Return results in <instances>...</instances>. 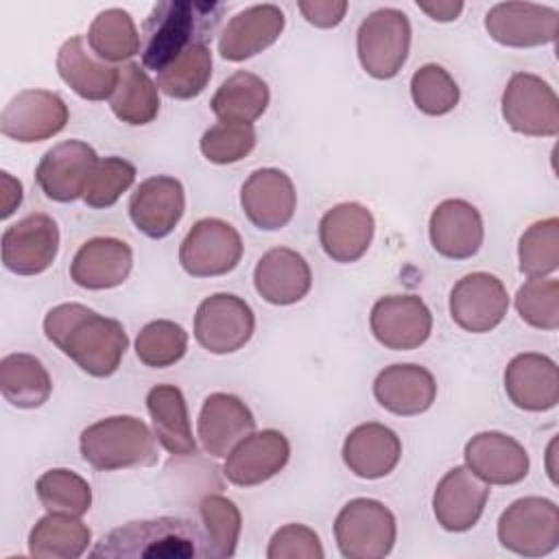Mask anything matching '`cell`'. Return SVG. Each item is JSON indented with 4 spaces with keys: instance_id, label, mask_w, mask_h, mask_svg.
I'll use <instances>...</instances> for the list:
<instances>
[{
    "instance_id": "cell-21",
    "label": "cell",
    "mask_w": 559,
    "mask_h": 559,
    "mask_svg": "<svg viewBox=\"0 0 559 559\" xmlns=\"http://www.w3.org/2000/svg\"><path fill=\"white\" fill-rule=\"evenodd\" d=\"M183 210V186L179 179L168 175L144 179L129 199V216L133 225L148 238L168 236L181 221Z\"/></svg>"
},
{
    "instance_id": "cell-8",
    "label": "cell",
    "mask_w": 559,
    "mask_h": 559,
    "mask_svg": "<svg viewBox=\"0 0 559 559\" xmlns=\"http://www.w3.org/2000/svg\"><path fill=\"white\" fill-rule=\"evenodd\" d=\"M500 107L504 122L522 135L552 138L559 133V98L537 74H511L504 85Z\"/></svg>"
},
{
    "instance_id": "cell-11",
    "label": "cell",
    "mask_w": 559,
    "mask_h": 559,
    "mask_svg": "<svg viewBox=\"0 0 559 559\" xmlns=\"http://www.w3.org/2000/svg\"><path fill=\"white\" fill-rule=\"evenodd\" d=\"M68 118V105L59 94L48 90H22L4 105L0 131L15 142L33 144L63 131Z\"/></svg>"
},
{
    "instance_id": "cell-42",
    "label": "cell",
    "mask_w": 559,
    "mask_h": 559,
    "mask_svg": "<svg viewBox=\"0 0 559 559\" xmlns=\"http://www.w3.org/2000/svg\"><path fill=\"white\" fill-rule=\"evenodd\" d=\"M188 349V332L168 319L146 323L135 338V356L153 369H164L179 362Z\"/></svg>"
},
{
    "instance_id": "cell-37",
    "label": "cell",
    "mask_w": 559,
    "mask_h": 559,
    "mask_svg": "<svg viewBox=\"0 0 559 559\" xmlns=\"http://www.w3.org/2000/svg\"><path fill=\"white\" fill-rule=\"evenodd\" d=\"M87 46L103 61H124L140 52V33L124 9L100 11L87 31Z\"/></svg>"
},
{
    "instance_id": "cell-45",
    "label": "cell",
    "mask_w": 559,
    "mask_h": 559,
    "mask_svg": "<svg viewBox=\"0 0 559 559\" xmlns=\"http://www.w3.org/2000/svg\"><path fill=\"white\" fill-rule=\"evenodd\" d=\"M255 146V129L245 122L218 120L199 140L203 157L212 164H236L245 159Z\"/></svg>"
},
{
    "instance_id": "cell-26",
    "label": "cell",
    "mask_w": 559,
    "mask_h": 559,
    "mask_svg": "<svg viewBox=\"0 0 559 559\" xmlns=\"http://www.w3.org/2000/svg\"><path fill=\"white\" fill-rule=\"evenodd\" d=\"M376 231V221L369 207L356 201L330 207L319 221V242L328 258L341 264L360 260Z\"/></svg>"
},
{
    "instance_id": "cell-27",
    "label": "cell",
    "mask_w": 559,
    "mask_h": 559,
    "mask_svg": "<svg viewBox=\"0 0 559 559\" xmlns=\"http://www.w3.org/2000/svg\"><path fill=\"white\" fill-rule=\"evenodd\" d=\"M133 266V251L124 240L96 236L85 240L72 258L70 277L87 290H107L120 286Z\"/></svg>"
},
{
    "instance_id": "cell-36",
    "label": "cell",
    "mask_w": 559,
    "mask_h": 559,
    "mask_svg": "<svg viewBox=\"0 0 559 559\" xmlns=\"http://www.w3.org/2000/svg\"><path fill=\"white\" fill-rule=\"evenodd\" d=\"M92 542V531L76 515L48 513L28 535V552L37 559H76Z\"/></svg>"
},
{
    "instance_id": "cell-48",
    "label": "cell",
    "mask_w": 559,
    "mask_h": 559,
    "mask_svg": "<svg viewBox=\"0 0 559 559\" xmlns=\"http://www.w3.org/2000/svg\"><path fill=\"white\" fill-rule=\"evenodd\" d=\"M301 15L306 22L319 28H334L343 22L347 2L345 0H301L299 4Z\"/></svg>"
},
{
    "instance_id": "cell-16",
    "label": "cell",
    "mask_w": 559,
    "mask_h": 559,
    "mask_svg": "<svg viewBox=\"0 0 559 559\" xmlns=\"http://www.w3.org/2000/svg\"><path fill=\"white\" fill-rule=\"evenodd\" d=\"M489 37L509 48L552 44L559 31V13L535 2H498L485 15Z\"/></svg>"
},
{
    "instance_id": "cell-33",
    "label": "cell",
    "mask_w": 559,
    "mask_h": 559,
    "mask_svg": "<svg viewBox=\"0 0 559 559\" xmlns=\"http://www.w3.org/2000/svg\"><path fill=\"white\" fill-rule=\"evenodd\" d=\"M271 92L262 76L238 70L214 92L210 107L218 120L253 124L269 107Z\"/></svg>"
},
{
    "instance_id": "cell-31",
    "label": "cell",
    "mask_w": 559,
    "mask_h": 559,
    "mask_svg": "<svg viewBox=\"0 0 559 559\" xmlns=\"http://www.w3.org/2000/svg\"><path fill=\"white\" fill-rule=\"evenodd\" d=\"M61 81L85 100H105L114 94L120 68L98 59L83 35H74L57 52Z\"/></svg>"
},
{
    "instance_id": "cell-35",
    "label": "cell",
    "mask_w": 559,
    "mask_h": 559,
    "mask_svg": "<svg viewBox=\"0 0 559 559\" xmlns=\"http://www.w3.org/2000/svg\"><path fill=\"white\" fill-rule=\"evenodd\" d=\"M109 107L114 116L127 124H148L159 114L157 83L146 74L140 63H124L120 68L116 90L109 96Z\"/></svg>"
},
{
    "instance_id": "cell-40",
    "label": "cell",
    "mask_w": 559,
    "mask_h": 559,
    "mask_svg": "<svg viewBox=\"0 0 559 559\" xmlns=\"http://www.w3.org/2000/svg\"><path fill=\"white\" fill-rule=\"evenodd\" d=\"M520 273L531 277H546L559 266V218L550 216L533 223L518 240Z\"/></svg>"
},
{
    "instance_id": "cell-32",
    "label": "cell",
    "mask_w": 559,
    "mask_h": 559,
    "mask_svg": "<svg viewBox=\"0 0 559 559\" xmlns=\"http://www.w3.org/2000/svg\"><path fill=\"white\" fill-rule=\"evenodd\" d=\"M146 408L153 421V435L159 445L177 456L194 454L197 441L192 437L186 397L175 384H157L146 393Z\"/></svg>"
},
{
    "instance_id": "cell-13",
    "label": "cell",
    "mask_w": 559,
    "mask_h": 559,
    "mask_svg": "<svg viewBox=\"0 0 559 559\" xmlns=\"http://www.w3.org/2000/svg\"><path fill=\"white\" fill-rule=\"evenodd\" d=\"M59 251V227L48 214H28L2 231V264L15 275H39Z\"/></svg>"
},
{
    "instance_id": "cell-18",
    "label": "cell",
    "mask_w": 559,
    "mask_h": 559,
    "mask_svg": "<svg viewBox=\"0 0 559 559\" xmlns=\"http://www.w3.org/2000/svg\"><path fill=\"white\" fill-rule=\"evenodd\" d=\"M240 205L258 229H282L290 223L297 207L293 179L280 168H258L240 188Z\"/></svg>"
},
{
    "instance_id": "cell-19",
    "label": "cell",
    "mask_w": 559,
    "mask_h": 559,
    "mask_svg": "<svg viewBox=\"0 0 559 559\" xmlns=\"http://www.w3.org/2000/svg\"><path fill=\"white\" fill-rule=\"evenodd\" d=\"M290 459V443L284 432L266 428L245 437L227 456L223 474L231 485L255 487L280 474Z\"/></svg>"
},
{
    "instance_id": "cell-15",
    "label": "cell",
    "mask_w": 559,
    "mask_h": 559,
    "mask_svg": "<svg viewBox=\"0 0 559 559\" xmlns=\"http://www.w3.org/2000/svg\"><path fill=\"white\" fill-rule=\"evenodd\" d=\"M507 310V288L491 273H469L461 277L450 290V317L465 332L483 334L498 328Z\"/></svg>"
},
{
    "instance_id": "cell-10",
    "label": "cell",
    "mask_w": 559,
    "mask_h": 559,
    "mask_svg": "<svg viewBox=\"0 0 559 559\" xmlns=\"http://www.w3.org/2000/svg\"><path fill=\"white\" fill-rule=\"evenodd\" d=\"M242 258V238L227 221L201 218L179 247V264L192 277H216L234 271Z\"/></svg>"
},
{
    "instance_id": "cell-28",
    "label": "cell",
    "mask_w": 559,
    "mask_h": 559,
    "mask_svg": "<svg viewBox=\"0 0 559 559\" xmlns=\"http://www.w3.org/2000/svg\"><path fill=\"white\" fill-rule=\"evenodd\" d=\"M258 295L273 306L301 301L312 286V271L301 253L288 247H275L262 253L253 269Z\"/></svg>"
},
{
    "instance_id": "cell-46",
    "label": "cell",
    "mask_w": 559,
    "mask_h": 559,
    "mask_svg": "<svg viewBox=\"0 0 559 559\" xmlns=\"http://www.w3.org/2000/svg\"><path fill=\"white\" fill-rule=\"evenodd\" d=\"M135 175H138L135 166L124 157H118V155L103 157L98 159L92 173L83 201L94 210L111 207L122 197V192H127L133 186Z\"/></svg>"
},
{
    "instance_id": "cell-6",
    "label": "cell",
    "mask_w": 559,
    "mask_h": 559,
    "mask_svg": "<svg viewBox=\"0 0 559 559\" xmlns=\"http://www.w3.org/2000/svg\"><path fill=\"white\" fill-rule=\"evenodd\" d=\"M411 22L400 9L371 11L358 26L356 52L362 70L380 81L393 79L408 59Z\"/></svg>"
},
{
    "instance_id": "cell-34",
    "label": "cell",
    "mask_w": 559,
    "mask_h": 559,
    "mask_svg": "<svg viewBox=\"0 0 559 559\" xmlns=\"http://www.w3.org/2000/svg\"><path fill=\"white\" fill-rule=\"evenodd\" d=\"M0 393L17 408H39L52 393V382L33 354H7L0 360Z\"/></svg>"
},
{
    "instance_id": "cell-39",
    "label": "cell",
    "mask_w": 559,
    "mask_h": 559,
    "mask_svg": "<svg viewBox=\"0 0 559 559\" xmlns=\"http://www.w3.org/2000/svg\"><path fill=\"white\" fill-rule=\"evenodd\" d=\"M35 491L48 513L81 518L92 507V487L83 476L66 467L44 472L35 483Z\"/></svg>"
},
{
    "instance_id": "cell-24",
    "label": "cell",
    "mask_w": 559,
    "mask_h": 559,
    "mask_svg": "<svg viewBox=\"0 0 559 559\" xmlns=\"http://www.w3.org/2000/svg\"><path fill=\"white\" fill-rule=\"evenodd\" d=\"M284 26L286 17L277 4H251L229 17L218 35V52L227 61H245L273 46Z\"/></svg>"
},
{
    "instance_id": "cell-43",
    "label": "cell",
    "mask_w": 559,
    "mask_h": 559,
    "mask_svg": "<svg viewBox=\"0 0 559 559\" xmlns=\"http://www.w3.org/2000/svg\"><path fill=\"white\" fill-rule=\"evenodd\" d=\"M411 96L421 114L443 116L459 105L461 90L443 66L426 63L411 76Z\"/></svg>"
},
{
    "instance_id": "cell-30",
    "label": "cell",
    "mask_w": 559,
    "mask_h": 559,
    "mask_svg": "<svg viewBox=\"0 0 559 559\" xmlns=\"http://www.w3.org/2000/svg\"><path fill=\"white\" fill-rule=\"evenodd\" d=\"M402 456V441L384 424L367 421L349 430L343 443V461L358 478L376 480L395 469Z\"/></svg>"
},
{
    "instance_id": "cell-5",
    "label": "cell",
    "mask_w": 559,
    "mask_h": 559,
    "mask_svg": "<svg viewBox=\"0 0 559 559\" xmlns=\"http://www.w3.org/2000/svg\"><path fill=\"white\" fill-rule=\"evenodd\" d=\"M334 537L345 559H382L397 537L395 515L380 500L354 498L338 511Z\"/></svg>"
},
{
    "instance_id": "cell-47",
    "label": "cell",
    "mask_w": 559,
    "mask_h": 559,
    "mask_svg": "<svg viewBox=\"0 0 559 559\" xmlns=\"http://www.w3.org/2000/svg\"><path fill=\"white\" fill-rule=\"evenodd\" d=\"M269 559H323L319 535L306 524H284L277 528L266 548Z\"/></svg>"
},
{
    "instance_id": "cell-2",
    "label": "cell",
    "mask_w": 559,
    "mask_h": 559,
    "mask_svg": "<svg viewBox=\"0 0 559 559\" xmlns=\"http://www.w3.org/2000/svg\"><path fill=\"white\" fill-rule=\"evenodd\" d=\"M221 2L159 0L142 24V68L162 72L194 44H207L223 17Z\"/></svg>"
},
{
    "instance_id": "cell-17",
    "label": "cell",
    "mask_w": 559,
    "mask_h": 559,
    "mask_svg": "<svg viewBox=\"0 0 559 559\" xmlns=\"http://www.w3.org/2000/svg\"><path fill=\"white\" fill-rule=\"evenodd\" d=\"M489 498V485L467 465L448 469L435 487L432 513L441 528L450 533L469 531L483 515Z\"/></svg>"
},
{
    "instance_id": "cell-20",
    "label": "cell",
    "mask_w": 559,
    "mask_h": 559,
    "mask_svg": "<svg viewBox=\"0 0 559 559\" xmlns=\"http://www.w3.org/2000/svg\"><path fill=\"white\" fill-rule=\"evenodd\" d=\"M253 430V413L240 397L216 391L203 400L197 419V437L207 454L225 459Z\"/></svg>"
},
{
    "instance_id": "cell-14",
    "label": "cell",
    "mask_w": 559,
    "mask_h": 559,
    "mask_svg": "<svg viewBox=\"0 0 559 559\" xmlns=\"http://www.w3.org/2000/svg\"><path fill=\"white\" fill-rule=\"evenodd\" d=\"M96 164L98 155L87 142L66 140L41 155L35 179L48 199L70 203L85 194Z\"/></svg>"
},
{
    "instance_id": "cell-41",
    "label": "cell",
    "mask_w": 559,
    "mask_h": 559,
    "mask_svg": "<svg viewBox=\"0 0 559 559\" xmlns=\"http://www.w3.org/2000/svg\"><path fill=\"white\" fill-rule=\"evenodd\" d=\"M199 513L205 528L207 557H214V559L231 557L236 552L240 528H242V518L238 507L229 498L212 493L199 502Z\"/></svg>"
},
{
    "instance_id": "cell-7",
    "label": "cell",
    "mask_w": 559,
    "mask_h": 559,
    "mask_svg": "<svg viewBox=\"0 0 559 559\" xmlns=\"http://www.w3.org/2000/svg\"><path fill=\"white\" fill-rule=\"evenodd\" d=\"M498 542L520 557H544L559 546V509L552 500L526 496L498 520Z\"/></svg>"
},
{
    "instance_id": "cell-3",
    "label": "cell",
    "mask_w": 559,
    "mask_h": 559,
    "mask_svg": "<svg viewBox=\"0 0 559 559\" xmlns=\"http://www.w3.org/2000/svg\"><path fill=\"white\" fill-rule=\"evenodd\" d=\"M205 533L186 518H153L127 522L90 550L103 559H192L207 557Z\"/></svg>"
},
{
    "instance_id": "cell-50",
    "label": "cell",
    "mask_w": 559,
    "mask_h": 559,
    "mask_svg": "<svg viewBox=\"0 0 559 559\" xmlns=\"http://www.w3.org/2000/svg\"><path fill=\"white\" fill-rule=\"evenodd\" d=\"M0 179H2V190H4V194H2V212H0V216H2V218H7V216H11V214H13V210L22 203V183H20L17 179H13L7 170H2V173H0Z\"/></svg>"
},
{
    "instance_id": "cell-1",
    "label": "cell",
    "mask_w": 559,
    "mask_h": 559,
    "mask_svg": "<svg viewBox=\"0 0 559 559\" xmlns=\"http://www.w3.org/2000/svg\"><path fill=\"white\" fill-rule=\"evenodd\" d=\"M44 334L94 378L116 373L129 347V336L120 321L74 301L59 304L46 312Z\"/></svg>"
},
{
    "instance_id": "cell-44",
    "label": "cell",
    "mask_w": 559,
    "mask_h": 559,
    "mask_svg": "<svg viewBox=\"0 0 559 559\" xmlns=\"http://www.w3.org/2000/svg\"><path fill=\"white\" fill-rule=\"evenodd\" d=\"M515 308L524 323L537 330L559 328V282L531 277L515 293Z\"/></svg>"
},
{
    "instance_id": "cell-38",
    "label": "cell",
    "mask_w": 559,
    "mask_h": 559,
    "mask_svg": "<svg viewBox=\"0 0 559 559\" xmlns=\"http://www.w3.org/2000/svg\"><path fill=\"white\" fill-rule=\"evenodd\" d=\"M212 79V50L207 44H194L173 63L157 72V90L177 100L199 96Z\"/></svg>"
},
{
    "instance_id": "cell-12",
    "label": "cell",
    "mask_w": 559,
    "mask_h": 559,
    "mask_svg": "<svg viewBox=\"0 0 559 559\" xmlns=\"http://www.w3.org/2000/svg\"><path fill=\"white\" fill-rule=\"evenodd\" d=\"M369 328L386 349L408 352L428 341L432 312L417 295H386L371 306Z\"/></svg>"
},
{
    "instance_id": "cell-9",
    "label": "cell",
    "mask_w": 559,
    "mask_h": 559,
    "mask_svg": "<svg viewBox=\"0 0 559 559\" xmlns=\"http://www.w3.org/2000/svg\"><path fill=\"white\" fill-rule=\"evenodd\" d=\"M255 330L251 306L231 293L205 297L194 314V338L210 354H234L249 343Z\"/></svg>"
},
{
    "instance_id": "cell-29",
    "label": "cell",
    "mask_w": 559,
    "mask_h": 559,
    "mask_svg": "<svg viewBox=\"0 0 559 559\" xmlns=\"http://www.w3.org/2000/svg\"><path fill=\"white\" fill-rule=\"evenodd\" d=\"M373 397L393 415L411 417L426 413L437 397L435 376L413 362L384 367L373 380Z\"/></svg>"
},
{
    "instance_id": "cell-25",
    "label": "cell",
    "mask_w": 559,
    "mask_h": 559,
    "mask_svg": "<svg viewBox=\"0 0 559 559\" xmlns=\"http://www.w3.org/2000/svg\"><path fill=\"white\" fill-rule=\"evenodd\" d=\"M428 234L437 253L450 260H467L483 245V216L465 199H445L432 210Z\"/></svg>"
},
{
    "instance_id": "cell-49",
    "label": "cell",
    "mask_w": 559,
    "mask_h": 559,
    "mask_svg": "<svg viewBox=\"0 0 559 559\" xmlns=\"http://www.w3.org/2000/svg\"><path fill=\"white\" fill-rule=\"evenodd\" d=\"M417 7H419V11L428 13L437 22H452L463 11V2L461 0H441V2H432V4L417 2Z\"/></svg>"
},
{
    "instance_id": "cell-4",
    "label": "cell",
    "mask_w": 559,
    "mask_h": 559,
    "mask_svg": "<svg viewBox=\"0 0 559 559\" xmlns=\"http://www.w3.org/2000/svg\"><path fill=\"white\" fill-rule=\"evenodd\" d=\"M79 448L81 456L100 472L157 463L155 435L133 415H114L90 424L79 437Z\"/></svg>"
},
{
    "instance_id": "cell-23",
    "label": "cell",
    "mask_w": 559,
    "mask_h": 559,
    "mask_svg": "<svg viewBox=\"0 0 559 559\" xmlns=\"http://www.w3.org/2000/svg\"><path fill=\"white\" fill-rule=\"evenodd\" d=\"M504 391L513 406L531 413L550 411L559 402L557 362L546 354L524 352L504 369Z\"/></svg>"
},
{
    "instance_id": "cell-22",
    "label": "cell",
    "mask_w": 559,
    "mask_h": 559,
    "mask_svg": "<svg viewBox=\"0 0 559 559\" xmlns=\"http://www.w3.org/2000/svg\"><path fill=\"white\" fill-rule=\"evenodd\" d=\"M465 465L487 485H515L526 478L528 452L513 437L485 430L474 435L463 450Z\"/></svg>"
}]
</instances>
